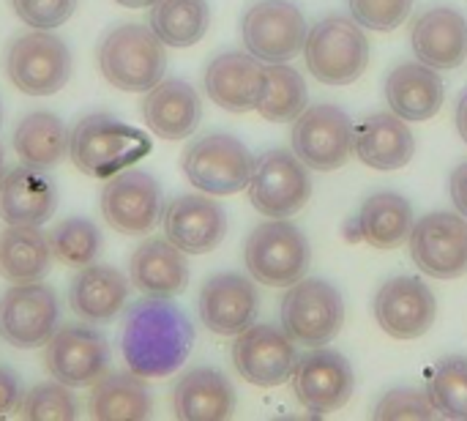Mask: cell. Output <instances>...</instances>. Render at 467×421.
Wrapping results in <instances>:
<instances>
[{
  "mask_svg": "<svg viewBox=\"0 0 467 421\" xmlns=\"http://www.w3.org/2000/svg\"><path fill=\"white\" fill-rule=\"evenodd\" d=\"M194 348L189 315L170 299L145 296L126 310L120 329V353L140 378H167L181 370Z\"/></svg>",
  "mask_w": 467,
  "mask_h": 421,
  "instance_id": "obj_1",
  "label": "cell"
},
{
  "mask_svg": "<svg viewBox=\"0 0 467 421\" xmlns=\"http://www.w3.org/2000/svg\"><path fill=\"white\" fill-rule=\"evenodd\" d=\"M148 134L107 112L85 115L68 132V156L74 167L101 181L118 175L126 167H134L142 156H148Z\"/></svg>",
  "mask_w": 467,
  "mask_h": 421,
  "instance_id": "obj_2",
  "label": "cell"
},
{
  "mask_svg": "<svg viewBox=\"0 0 467 421\" xmlns=\"http://www.w3.org/2000/svg\"><path fill=\"white\" fill-rule=\"evenodd\" d=\"M101 77L126 93H145L164 79L167 49L150 25L123 22L112 27L96 52Z\"/></svg>",
  "mask_w": 467,
  "mask_h": 421,
  "instance_id": "obj_3",
  "label": "cell"
},
{
  "mask_svg": "<svg viewBox=\"0 0 467 421\" xmlns=\"http://www.w3.org/2000/svg\"><path fill=\"white\" fill-rule=\"evenodd\" d=\"M304 58L323 85H350L369 66V41L353 16H323L306 30Z\"/></svg>",
  "mask_w": 467,
  "mask_h": 421,
  "instance_id": "obj_4",
  "label": "cell"
},
{
  "mask_svg": "<svg viewBox=\"0 0 467 421\" xmlns=\"http://www.w3.org/2000/svg\"><path fill=\"white\" fill-rule=\"evenodd\" d=\"M244 260L254 282L265 288H290L306 274L312 249L301 227L287 219H271L249 233Z\"/></svg>",
  "mask_w": 467,
  "mask_h": 421,
  "instance_id": "obj_5",
  "label": "cell"
},
{
  "mask_svg": "<svg viewBox=\"0 0 467 421\" xmlns=\"http://www.w3.org/2000/svg\"><path fill=\"white\" fill-rule=\"evenodd\" d=\"M345 326L342 293L317 277L298 279L282 299V329L296 345H328Z\"/></svg>",
  "mask_w": 467,
  "mask_h": 421,
  "instance_id": "obj_6",
  "label": "cell"
},
{
  "mask_svg": "<svg viewBox=\"0 0 467 421\" xmlns=\"http://www.w3.org/2000/svg\"><path fill=\"white\" fill-rule=\"evenodd\" d=\"M181 167L189 184L202 195L227 197L246 189L254 159L238 137L224 132H211L194 140L183 151Z\"/></svg>",
  "mask_w": 467,
  "mask_h": 421,
  "instance_id": "obj_7",
  "label": "cell"
},
{
  "mask_svg": "<svg viewBox=\"0 0 467 421\" xmlns=\"http://www.w3.org/2000/svg\"><path fill=\"white\" fill-rule=\"evenodd\" d=\"M252 205L268 219L296 216L312 197V178L306 164L285 148L265 151L254 159L246 184Z\"/></svg>",
  "mask_w": 467,
  "mask_h": 421,
  "instance_id": "obj_8",
  "label": "cell"
},
{
  "mask_svg": "<svg viewBox=\"0 0 467 421\" xmlns=\"http://www.w3.org/2000/svg\"><path fill=\"white\" fill-rule=\"evenodd\" d=\"M5 74L27 96H52L71 77V52L49 30H33L8 44Z\"/></svg>",
  "mask_w": 467,
  "mask_h": 421,
  "instance_id": "obj_9",
  "label": "cell"
},
{
  "mask_svg": "<svg viewBox=\"0 0 467 421\" xmlns=\"http://www.w3.org/2000/svg\"><path fill=\"white\" fill-rule=\"evenodd\" d=\"M306 30L304 11L293 0H257L241 19L244 47L263 63L293 60L304 52Z\"/></svg>",
  "mask_w": 467,
  "mask_h": 421,
  "instance_id": "obj_10",
  "label": "cell"
},
{
  "mask_svg": "<svg viewBox=\"0 0 467 421\" xmlns=\"http://www.w3.org/2000/svg\"><path fill=\"white\" fill-rule=\"evenodd\" d=\"M293 153L317 173H331L353 156V121L337 104L306 107L293 123Z\"/></svg>",
  "mask_w": 467,
  "mask_h": 421,
  "instance_id": "obj_11",
  "label": "cell"
},
{
  "mask_svg": "<svg viewBox=\"0 0 467 421\" xmlns=\"http://www.w3.org/2000/svg\"><path fill=\"white\" fill-rule=\"evenodd\" d=\"M57 323V293L41 279L16 282L0 299V340L14 348H44Z\"/></svg>",
  "mask_w": 467,
  "mask_h": 421,
  "instance_id": "obj_12",
  "label": "cell"
},
{
  "mask_svg": "<svg viewBox=\"0 0 467 421\" xmlns=\"http://www.w3.org/2000/svg\"><path fill=\"white\" fill-rule=\"evenodd\" d=\"M413 263L435 279H460L467 274V216L432 211L413 222Z\"/></svg>",
  "mask_w": 467,
  "mask_h": 421,
  "instance_id": "obj_13",
  "label": "cell"
},
{
  "mask_svg": "<svg viewBox=\"0 0 467 421\" xmlns=\"http://www.w3.org/2000/svg\"><path fill=\"white\" fill-rule=\"evenodd\" d=\"M293 392L309 414H334L348 405L356 389L350 362L331 348H312L293 367Z\"/></svg>",
  "mask_w": 467,
  "mask_h": 421,
  "instance_id": "obj_14",
  "label": "cell"
},
{
  "mask_svg": "<svg viewBox=\"0 0 467 421\" xmlns=\"http://www.w3.org/2000/svg\"><path fill=\"white\" fill-rule=\"evenodd\" d=\"M109 342L101 332L90 326H57L44 348L47 373L71 386L82 389L99 381L109 370Z\"/></svg>",
  "mask_w": 467,
  "mask_h": 421,
  "instance_id": "obj_15",
  "label": "cell"
},
{
  "mask_svg": "<svg viewBox=\"0 0 467 421\" xmlns=\"http://www.w3.org/2000/svg\"><path fill=\"white\" fill-rule=\"evenodd\" d=\"M101 214L123 236H145L161 219V186L145 170H120L101 189Z\"/></svg>",
  "mask_w": 467,
  "mask_h": 421,
  "instance_id": "obj_16",
  "label": "cell"
},
{
  "mask_svg": "<svg viewBox=\"0 0 467 421\" xmlns=\"http://www.w3.org/2000/svg\"><path fill=\"white\" fill-rule=\"evenodd\" d=\"M298 362L296 342L285 334V329L268 323H252L233 342V364L238 375L260 389H274L290 381L293 367Z\"/></svg>",
  "mask_w": 467,
  "mask_h": 421,
  "instance_id": "obj_17",
  "label": "cell"
},
{
  "mask_svg": "<svg viewBox=\"0 0 467 421\" xmlns=\"http://www.w3.org/2000/svg\"><path fill=\"white\" fill-rule=\"evenodd\" d=\"M375 321L394 340L424 337L438 315L435 293L416 277H394L375 293Z\"/></svg>",
  "mask_w": 467,
  "mask_h": 421,
  "instance_id": "obj_18",
  "label": "cell"
},
{
  "mask_svg": "<svg viewBox=\"0 0 467 421\" xmlns=\"http://www.w3.org/2000/svg\"><path fill=\"white\" fill-rule=\"evenodd\" d=\"M197 312L208 332L219 337H235L257 321L260 293L244 274H216L200 288Z\"/></svg>",
  "mask_w": 467,
  "mask_h": 421,
  "instance_id": "obj_19",
  "label": "cell"
},
{
  "mask_svg": "<svg viewBox=\"0 0 467 421\" xmlns=\"http://www.w3.org/2000/svg\"><path fill=\"white\" fill-rule=\"evenodd\" d=\"M164 236L183 255L213 252L227 236L224 208L205 195H181L167 203L161 214Z\"/></svg>",
  "mask_w": 467,
  "mask_h": 421,
  "instance_id": "obj_20",
  "label": "cell"
},
{
  "mask_svg": "<svg viewBox=\"0 0 467 421\" xmlns=\"http://www.w3.org/2000/svg\"><path fill=\"white\" fill-rule=\"evenodd\" d=\"M265 85V66L252 52L230 49L216 55L205 68V93L227 112H249Z\"/></svg>",
  "mask_w": 467,
  "mask_h": 421,
  "instance_id": "obj_21",
  "label": "cell"
},
{
  "mask_svg": "<svg viewBox=\"0 0 467 421\" xmlns=\"http://www.w3.org/2000/svg\"><path fill=\"white\" fill-rule=\"evenodd\" d=\"M416 58L435 71H454L467 60V19L451 5L424 11L410 36Z\"/></svg>",
  "mask_w": 467,
  "mask_h": 421,
  "instance_id": "obj_22",
  "label": "cell"
},
{
  "mask_svg": "<svg viewBox=\"0 0 467 421\" xmlns=\"http://www.w3.org/2000/svg\"><path fill=\"white\" fill-rule=\"evenodd\" d=\"M353 153L372 170H400L416 153V137L394 112H372L353 126Z\"/></svg>",
  "mask_w": 467,
  "mask_h": 421,
  "instance_id": "obj_23",
  "label": "cell"
},
{
  "mask_svg": "<svg viewBox=\"0 0 467 421\" xmlns=\"http://www.w3.org/2000/svg\"><path fill=\"white\" fill-rule=\"evenodd\" d=\"M142 118L161 140H186L202 121V99L183 79H159L145 90Z\"/></svg>",
  "mask_w": 467,
  "mask_h": 421,
  "instance_id": "obj_24",
  "label": "cell"
},
{
  "mask_svg": "<svg viewBox=\"0 0 467 421\" xmlns=\"http://www.w3.org/2000/svg\"><path fill=\"white\" fill-rule=\"evenodd\" d=\"M129 282L153 299H172L189 285L186 255L167 238H145L129 258Z\"/></svg>",
  "mask_w": 467,
  "mask_h": 421,
  "instance_id": "obj_25",
  "label": "cell"
},
{
  "mask_svg": "<svg viewBox=\"0 0 467 421\" xmlns=\"http://www.w3.org/2000/svg\"><path fill=\"white\" fill-rule=\"evenodd\" d=\"M129 290L131 285L126 274L104 263H90L74 277L68 288V307L88 323H107L126 310Z\"/></svg>",
  "mask_w": 467,
  "mask_h": 421,
  "instance_id": "obj_26",
  "label": "cell"
},
{
  "mask_svg": "<svg viewBox=\"0 0 467 421\" xmlns=\"http://www.w3.org/2000/svg\"><path fill=\"white\" fill-rule=\"evenodd\" d=\"M386 101L402 121H430L441 112L446 88L435 68L419 63H402L386 77Z\"/></svg>",
  "mask_w": 467,
  "mask_h": 421,
  "instance_id": "obj_27",
  "label": "cell"
},
{
  "mask_svg": "<svg viewBox=\"0 0 467 421\" xmlns=\"http://www.w3.org/2000/svg\"><path fill=\"white\" fill-rule=\"evenodd\" d=\"M170 408L178 419H230L235 411V389L224 373L197 367L178 378Z\"/></svg>",
  "mask_w": 467,
  "mask_h": 421,
  "instance_id": "obj_28",
  "label": "cell"
},
{
  "mask_svg": "<svg viewBox=\"0 0 467 421\" xmlns=\"http://www.w3.org/2000/svg\"><path fill=\"white\" fill-rule=\"evenodd\" d=\"M57 189L38 167H16L0 178V219L5 225H41L55 214Z\"/></svg>",
  "mask_w": 467,
  "mask_h": 421,
  "instance_id": "obj_29",
  "label": "cell"
},
{
  "mask_svg": "<svg viewBox=\"0 0 467 421\" xmlns=\"http://www.w3.org/2000/svg\"><path fill=\"white\" fill-rule=\"evenodd\" d=\"M52 260L49 238L38 225H8L0 233V277L11 285L44 279Z\"/></svg>",
  "mask_w": 467,
  "mask_h": 421,
  "instance_id": "obj_30",
  "label": "cell"
},
{
  "mask_svg": "<svg viewBox=\"0 0 467 421\" xmlns=\"http://www.w3.org/2000/svg\"><path fill=\"white\" fill-rule=\"evenodd\" d=\"M153 411V397L145 378L137 373H104L90 384L88 414L93 419H145Z\"/></svg>",
  "mask_w": 467,
  "mask_h": 421,
  "instance_id": "obj_31",
  "label": "cell"
},
{
  "mask_svg": "<svg viewBox=\"0 0 467 421\" xmlns=\"http://www.w3.org/2000/svg\"><path fill=\"white\" fill-rule=\"evenodd\" d=\"M413 205L397 192H378L358 208V233L375 249H397L410 238Z\"/></svg>",
  "mask_w": 467,
  "mask_h": 421,
  "instance_id": "obj_32",
  "label": "cell"
},
{
  "mask_svg": "<svg viewBox=\"0 0 467 421\" xmlns=\"http://www.w3.org/2000/svg\"><path fill=\"white\" fill-rule=\"evenodd\" d=\"M14 151L22 164L47 170L68 153V129L55 112L33 110L14 129Z\"/></svg>",
  "mask_w": 467,
  "mask_h": 421,
  "instance_id": "obj_33",
  "label": "cell"
},
{
  "mask_svg": "<svg viewBox=\"0 0 467 421\" xmlns=\"http://www.w3.org/2000/svg\"><path fill=\"white\" fill-rule=\"evenodd\" d=\"M150 30L164 47H194L211 25V8L205 0H153L148 11Z\"/></svg>",
  "mask_w": 467,
  "mask_h": 421,
  "instance_id": "obj_34",
  "label": "cell"
},
{
  "mask_svg": "<svg viewBox=\"0 0 467 421\" xmlns=\"http://www.w3.org/2000/svg\"><path fill=\"white\" fill-rule=\"evenodd\" d=\"M309 101L306 79L298 68L287 63H268L265 66V85L257 99V112L271 123H290L296 121Z\"/></svg>",
  "mask_w": 467,
  "mask_h": 421,
  "instance_id": "obj_35",
  "label": "cell"
},
{
  "mask_svg": "<svg viewBox=\"0 0 467 421\" xmlns=\"http://www.w3.org/2000/svg\"><path fill=\"white\" fill-rule=\"evenodd\" d=\"M47 238H49L52 258L71 268L96 263V258L101 252V233L85 216H71V219L55 225Z\"/></svg>",
  "mask_w": 467,
  "mask_h": 421,
  "instance_id": "obj_36",
  "label": "cell"
},
{
  "mask_svg": "<svg viewBox=\"0 0 467 421\" xmlns=\"http://www.w3.org/2000/svg\"><path fill=\"white\" fill-rule=\"evenodd\" d=\"M430 400L438 416L467 419V356H446L430 378Z\"/></svg>",
  "mask_w": 467,
  "mask_h": 421,
  "instance_id": "obj_37",
  "label": "cell"
},
{
  "mask_svg": "<svg viewBox=\"0 0 467 421\" xmlns=\"http://www.w3.org/2000/svg\"><path fill=\"white\" fill-rule=\"evenodd\" d=\"M16 414L22 419H77V400L71 395V386L55 381V384H38L27 395H22Z\"/></svg>",
  "mask_w": 467,
  "mask_h": 421,
  "instance_id": "obj_38",
  "label": "cell"
},
{
  "mask_svg": "<svg viewBox=\"0 0 467 421\" xmlns=\"http://www.w3.org/2000/svg\"><path fill=\"white\" fill-rule=\"evenodd\" d=\"M350 16L369 30H397L413 11V0H348Z\"/></svg>",
  "mask_w": 467,
  "mask_h": 421,
  "instance_id": "obj_39",
  "label": "cell"
},
{
  "mask_svg": "<svg viewBox=\"0 0 467 421\" xmlns=\"http://www.w3.org/2000/svg\"><path fill=\"white\" fill-rule=\"evenodd\" d=\"M435 416L438 411L430 395L419 389H394L375 408V419H435Z\"/></svg>",
  "mask_w": 467,
  "mask_h": 421,
  "instance_id": "obj_40",
  "label": "cell"
},
{
  "mask_svg": "<svg viewBox=\"0 0 467 421\" xmlns=\"http://www.w3.org/2000/svg\"><path fill=\"white\" fill-rule=\"evenodd\" d=\"M14 14L33 30H52L71 19L77 0H8Z\"/></svg>",
  "mask_w": 467,
  "mask_h": 421,
  "instance_id": "obj_41",
  "label": "cell"
},
{
  "mask_svg": "<svg viewBox=\"0 0 467 421\" xmlns=\"http://www.w3.org/2000/svg\"><path fill=\"white\" fill-rule=\"evenodd\" d=\"M19 400H22V384L16 373L8 367H0V416L16 411Z\"/></svg>",
  "mask_w": 467,
  "mask_h": 421,
  "instance_id": "obj_42",
  "label": "cell"
},
{
  "mask_svg": "<svg viewBox=\"0 0 467 421\" xmlns=\"http://www.w3.org/2000/svg\"><path fill=\"white\" fill-rule=\"evenodd\" d=\"M449 192H451V200H454L457 211H460L462 216H467V162H462V164L451 173Z\"/></svg>",
  "mask_w": 467,
  "mask_h": 421,
  "instance_id": "obj_43",
  "label": "cell"
},
{
  "mask_svg": "<svg viewBox=\"0 0 467 421\" xmlns=\"http://www.w3.org/2000/svg\"><path fill=\"white\" fill-rule=\"evenodd\" d=\"M457 132H460V137L467 142V88L462 90L460 101H457Z\"/></svg>",
  "mask_w": 467,
  "mask_h": 421,
  "instance_id": "obj_44",
  "label": "cell"
},
{
  "mask_svg": "<svg viewBox=\"0 0 467 421\" xmlns=\"http://www.w3.org/2000/svg\"><path fill=\"white\" fill-rule=\"evenodd\" d=\"M115 3H120V5H126V8H145V5H150L153 0H115Z\"/></svg>",
  "mask_w": 467,
  "mask_h": 421,
  "instance_id": "obj_45",
  "label": "cell"
},
{
  "mask_svg": "<svg viewBox=\"0 0 467 421\" xmlns=\"http://www.w3.org/2000/svg\"><path fill=\"white\" fill-rule=\"evenodd\" d=\"M5 175V159H3V148H0V178Z\"/></svg>",
  "mask_w": 467,
  "mask_h": 421,
  "instance_id": "obj_46",
  "label": "cell"
},
{
  "mask_svg": "<svg viewBox=\"0 0 467 421\" xmlns=\"http://www.w3.org/2000/svg\"><path fill=\"white\" fill-rule=\"evenodd\" d=\"M0 121H3V110H0Z\"/></svg>",
  "mask_w": 467,
  "mask_h": 421,
  "instance_id": "obj_47",
  "label": "cell"
}]
</instances>
